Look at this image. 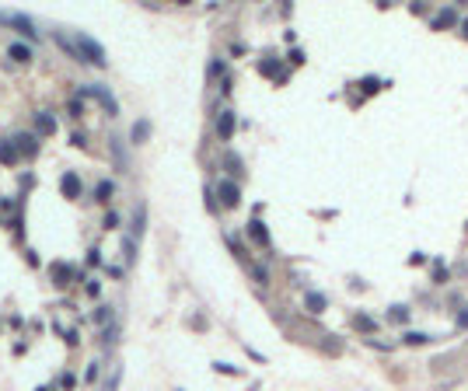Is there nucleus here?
I'll return each mask as SVG.
<instances>
[{
  "label": "nucleus",
  "mask_w": 468,
  "mask_h": 391,
  "mask_svg": "<svg viewBox=\"0 0 468 391\" xmlns=\"http://www.w3.org/2000/svg\"><path fill=\"white\" fill-rule=\"evenodd\" d=\"M77 56L80 60H87V63H94V67H105V49L94 42V39H87V35H77Z\"/></svg>",
  "instance_id": "1"
},
{
  "label": "nucleus",
  "mask_w": 468,
  "mask_h": 391,
  "mask_svg": "<svg viewBox=\"0 0 468 391\" xmlns=\"http://www.w3.org/2000/svg\"><path fill=\"white\" fill-rule=\"evenodd\" d=\"M217 196H220V203H224V206H238V199H241V192H238V185H234L231 178L217 185Z\"/></svg>",
  "instance_id": "2"
},
{
  "label": "nucleus",
  "mask_w": 468,
  "mask_h": 391,
  "mask_svg": "<svg viewBox=\"0 0 468 391\" xmlns=\"http://www.w3.org/2000/svg\"><path fill=\"white\" fill-rule=\"evenodd\" d=\"M80 94H91V98H98V101H101V105H105V108L115 115V98H112L105 87H98V84H94V87H80Z\"/></svg>",
  "instance_id": "3"
},
{
  "label": "nucleus",
  "mask_w": 468,
  "mask_h": 391,
  "mask_svg": "<svg viewBox=\"0 0 468 391\" xmlns=\"http://www.w3.org/2000/svg\"><path fill=\"white\" fill-rule=\"evenodd\" d=\"M234 133V112H220V119H217V137L220 140H231Z\"/></svg>",
  "instance_id": "4"
},
{
  "label": "nucleus",
  "mask_w": 468,
  "mask_h": 391,
  "mask_svg": "<svg viewBox=\"0 0 468 391\" xmlns=\"http://www.w3.org/2000/svg\"><path fill=\"white\" fill-rule=\"evenodd\" d=\"M63 196H67V199H77V196H80V178L74 175V171L63 175Z\"/></svg>",
  "instance_id": "5"
},
{
  "label": "nucleus",
  "mask_w": 468,
  "mask_h": 391,
  "mask_svg": "<svg viewBox=\"0 0 468 391\" xmlns=\"http://www.w3.org/2000/svg\"><path fill=\"white\" fill-rule=\"evenodd\" d=\"M18 154H35L39 151V144H35V137H28V133H21L18 137V147H14Z\"/></svg>",
  "instance_id": "6"
},
{
  "label": "nucleus",
  "mask_w": 468,
  "mask_h": 391,
  "mask_svg": "<svg viewBox=\"0 0 468 391\" xmlns=\"http://www.w3.org/2000/svg\"><path fill=\"white\" fill-rule=\"evenodd\" d=\"M7 53H11V60H18V63H28V60H32V49H28V46H21V42H14Z\"/></svg>",
  "instance_id": "7"
},
{
  "label": "nucleus",
  "mask_w": 468,
  "mask_h": 391,
  "mask_svg": "<svg viewBox=\"0 0 468 391\" xmlns=\"http://www.w3.org/2000/svg\"><path fill=\"white\" fill-rule=\"evenodd\" d=\"M248 234L255 237V241H259V244H269V234H266V227H262V224H259V220H252V224H248Z\"/></svg>",
  "instance_id": "8"
},
{
  "label": "nucleus",
  "mask_w": 468,
  "mask_h": 391,
  "mask_svg": "<svg viewBox=\"0 0 468 391\" xmlns=\"http://www.w3.org/2000/svg\"><path fill=\"white\" fill-rule=\"evenodd\" d=\"M451 21H454V11L447 7V11H440V14L433 18V28H444V25H451Z\"/></svg>",
  "instance_id": "9"
},
{
  "label": "nucleus",
  "mask_w": 468,
  "mask_h": 391,
  "mask_svg": "<svg viewBox=\"0 0 468 391\" xmlns=\"http://www.w3.org/2000/svg\"><path fill=\"white\" fill-rule=\"evenodd\" d=\"M39 129H42V133H53V129H56V122L49 119V112H39Z\"/></svg>",
  "instance_id": "10"
},
{
  "label": "nucleus",
  "mask_w": 468,
  "mask_h": 391,
  "mask_svg": "<svg viewBox=\"0 0 468 391\" xmlns=\"http://www.w3.org/2000/svg\"><path fill=\"white\" fill-rule=\"evenodd\" d=\"M0 161H7V164H11V161H18V151H14L11 144H0Z\"/></svg>",
  "instance_id": "11"
},
{
  "label": "nucleus",
  "mask_w": 468,
  "mask_h": 391,
  "mask_svg": "<svg viewBox=\"0 0 468 391\" xmlns=\"http://www.w3.org/2000/svg\"><path fill=\"white\" fill-rule=\"evenodd\" d=\"M308 308H311L314 314L325 311V297H318V294H308Z\"/></svg>",
  "instance_id": "12"
},
{
  "label": "nucleus",
  "mask_w": 468,
  "mask_h": 391,
  "mask_svg": "<svg viewBox=\"0 0 468 391\" xmlns=\"http://www.w3.org/2000/svg\"><path fill=\"white\" fill-rule=\"evenodd\" d=\"M147 133H151V126H147V122H137V126H133V140H137V144H140Z\"/></svg>",
  "instance_id": "13"
},
{
  "label": "nucleus",
  "mask_w": 468,
  "mask_h": 391,
  "mask_svg": "<svg viewBox=\"0 0 468 391\" xmlns=\"http://www.w3.org/2000/svg\"><path fill=\"white\" fill-rule=\"evenodd\" d=\"M108 192H112V182H101L98 185V199H108Z\"/></svg>",
  "instance_id": "14"
},
{
  "label": "nucleus",
  "mask_w": 468,
  "mask_h": 391,
  "mask_svg": "<svg viewBox=\"0 0 468 391\" xmlns=\"http://www.w3.org/2000/svg\"><path fill=\"white\" fill-rule=\"evenodd\" d=\"M357 328H364V332H367V328H371V318H364V314H357Z\"/></svg>",
  "instance_id": "15"
},
{
  "label": "nucleus",
  "mask_w": 468,
  "mask_h": 391,
  "mask_svg": "<svg viewBox=\"0 0 468 391\" xmlns=\"http://www.w3.org/2000/svg\"><path fill=\"white\" fill-rule=\"evenodd\" d=\"M465 35H468V21H465Z\"/></svg>",
  "instance_id": "16"
}]
</instances>
